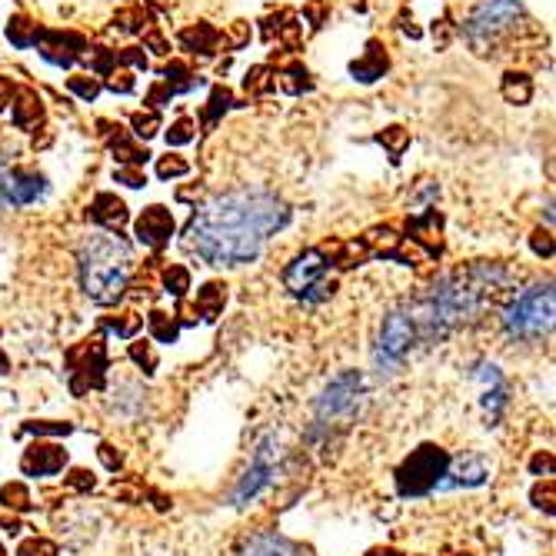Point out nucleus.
I'll list each match as a JSON object with an SVG mask.
<instances>
[{
	"instance_id": "5701e85b",
	"label": "nucleus",
	"mask_w": 556,
	"mask_h": 556,
	"mask_svg": "<svg viewBox=\"0 0 556 556\" xmlns=\"http://www.w3.org/2000/svg\"><path fill=\"white\" fill-rule=\"evenodd\" d=\"M147 330H150V337H154L157 343H177V337H180V320H177V313L150 310L147 313Z\"/></svg>"
},
{
	"instance_id": "f257e3e1",
	"label": "nucleus",
	"mask_w": 556,
	"mask_h": 556,
	"mask_svg": "<svg viewBox=\"0 0 556 556\" xmlns=\"http://www.w3.org/2000/svg\"><path fill=\"white\" fill-rule=\"evenodd\" d=\"M290 224V207L270 190H234L207 200L187 224V247L210 267L254 264L270 237Z\"/></svg>"
},
{
	"instance_id": "a19ab883",
	"label": "nucleus",
	"mask_w": 556,
	"mask_h": 556,
	"mask_svg": "<svg viewBox=\"0 0 556 556\" xmlns=\"http://www.w3.org/2000/svg\"><path fill=\"white\" fill-rule=\"evenodd\" d=\"M97 457H100V463H104V467L110 470V473H117L120 467H124V453H120L114 443H100L97 447Z\"/></svg>"
},
{
	"instance_id": "5fc2aeb1",
	"label": "nucleus",
	"mask_w": 556,
	"mask_h": 556,
	"mask_svg": "<svg viewBox=\"0 0 556 556\" xmlns=\"http://www.w3.org/2000/svg\"><path fill=\"white\" fill-rule=\"evenodd\" d=\"M0 553H4V550H0Z\"/></svg>"
},
{
	"instance_id": "c03bdc74",
	"label": "nucleus",
	"mask_w": 556,
	"mask_h": 556,
	"mask_svg": "<svg viewBox=\"0 0 556 556\" xmlns=\"http://www.w3.org/2000/svg\"><path fill=\"white\" fill-rule=\"evenodd\" d=\"M530 247H533V254H537V257H553V237H550V230H537V234L530 237Z\"/></svg>"
},
{
	"instance_id": "bb28decb",
	"label": "nucleus",
	"mask_w": 556,
	"mask_h": 556,
	"mask_svg": "<svg viewBox=\"0 0 556 556\" xmlns=\"http://www.w3.org/2000/svg\"><path fill=\"white\" fill-rule=\"evenodd\" d=\"M164 87L170 90V94H187V90L200 87V77H194L184 64H170L164 70Z\"/></svg>"
},
{
	"instance_id": "8fccbe9b",
	"label": "nucleus",
	"mask_w": 556,
	"mask_h": 556,
	"mask_svg": "<svg viewBox=\"0 0 556 556\" xmlns=\"http://www.w3.org/2000/svg\"><path fill=\"white\" fill-rule=\"evenodd\" d=\"M10 100H14V80L10 77H0V110H4Z\"/></svg>"
},
{
	"instance_id": "0eeeda50",
	"label": "nucleus",
	"mask_w": 556,
	"mask_h": 556,
	"mask_svg": "<svg viewBox=\"0 0 556 556\" xmlns=\"http://www.w3.org/2000/svg\"><path fill=\"white\" fill-rule=\"evenodd\" d=\"M67 370H70V393L74 397H87L90 390H104L107 387V343L104 333H94V337L80 340L77 347L67 350Z\"/></svg>"
},
{
	"instance_id": "72a5a7b5",
	"label": "nucleus",
	"mask_w": 556,
	"mask_h": 556,
	"mask_svg": "<svg viewBox=\"0 0 556 556\" xmlns=\"http://www.w3.org/2000/svg\"><path fill=\"white\" fill-rule=\"evenodd\" d=\"M184 174H190V164H187L184 157L167 154V157L157 160V177L160 180H174V177H184Z\"/></svg>"
},
{
	"instance_id": "ddd939ff",
	"label": "nucleus",
	"mask_w": 556,
	"mask_h": 556,
	"mask_svg": "<svg viewBox=\"0 0 556 556\" xmlns=\"http://www.w3.org/2000/svg\"><path fill=\"white\" fill-rule=\"evenodd\" d=\"M67 467V450L60 443H30L20 457V470L24 477H57Z\"/></svg>"
},
{
	"instance_id": "1a4fd4ad",
	"label": "nucleus",
	"mask_w": 556,
	"mask_h": 556,
	"mask_svg": "<svg viewBox=\"0 0 556 556\" xmlns=\"http://www.w3.org/2000/svg\"><path fill=\"white\" fill-rule=\"evenodd\" d=\"M280 460H283V443H280L277 433H267V437L257 443L254 460H250L247 473L240 477L237 490H234V503H237V507H247L250 500H257L260 493H264L270 483L277 480Z\"/></svg>"
},
{
	"instance_id": "6e6552de",
	"label": "nucleus",
	"mask_w": 556,
	"mask_h": 556,
	"mask_svg": "<svg viewBox=\"0 0 556 556\" xmlns=\"http://www.w3.org/2000/svg\"><path fill=\"white\" fill-rule=\"evenodd\" d=\"M523 17L520 0H483L467 20V40L480 54H487V47L497 44L500 34H507L510 27H517Z\"/></svg>"
},
{
	"instance_id": "f704fd0d",
	"label": "nucleus",
	"mask_w": 556,
	"mask_h": 556,
	"mask_svg": "<svg viewBox=\"0 0 556 556\" xmlns=\"http://www.w3.org/2000/svg\"><path fill=\"white\" fill-rule=\"evenodd\" d=\"M130 127H134V137L140 140H150L160 130V117L157 110H147V114H134L130 117Z\"/></svg>"
},
{
	"instance_id": "dca6fc26",
	"label": "nucleus",
	"mask_w": 556,
	"mask_h": 556,
	"mask_svg": "<svg viewBox=\"0 0 556 556\" xmlns=\"http://www.w3.org/2000/svg\"><path fill=\"white\" fill-rule=\"evenodd\" d=\"M490 477V467L487 460L477 457V453H470V457H463L457 467H447V473H443L440 487L443 490H453V487H483Z\"/></svg>"
},
{
	"instance_id": "09e8293b",
	"label": "nucleus",
	"mask_w": 556,
	"mask_h": 556,
	"mask_svg": "<svg viewBox=\"0 0 556 556\" xmlns=\"http://www.w3.org/2000/svg\"><path fill=\"white\" fill-rule=\"evenodd\" d=\"M530 467H533V473H537V477H553V457H550V453H537Z\"/></svg>"
},
{
	"instance_id": "de8ad7c7",
	"label": "nucleus",
	"mask_w": 556,
	"mask_h": 556,
	"mask_svg": "<svg viewBox=\"0 0 556 556\" xmlns=\"http://www.w3.org/2000/svg\"><path fill=\"white\" fill-rule=\"evenodd\" d=\"M533 503H537L540 510L553 513V480H547V493H543V487L537 483V490H533Z\"/></svg>"
},
{
	"instance_id": "e433bc0d",
	"label": "nucleus",
	"mask_w": 556,
	"mask_h": 556,
	"mask_svg": "<svg viewBox=\"0 0 556 556\" xmlns=\"http://www.w3.org/2000/svg\"><path fill=\"white\" fill-rule=\"evenodd\" d=\"M280 87L287 90V94H300V90H307L310 87L307 70H303L300 64H293L290 70H283V74H280Z\"/></svg>"
},
{
	"instance_id": "473e14b6",
	"label": "nucleus",
	"mask_w": 556,
	"mask_h": 556,
	"mask_svg": "<svg viewBox=\"0 0 556 556\" xmlns=\"http://www.w3.org/2000/svg\"><path fill=\"white\" fill-rule=\"evenodd\" d=\"M127 357L137 363L140 370L144 373H154L157 370V353H154V347H150V343H144V340H137V343H130V350H127Z\"/></svg>"
},
{
	"instance_id": "3c124183",
	"label": "nucleus",
	"mask_w": 556,
	"mask_h": 556,
	"mask_svg": "<svg viewBox=\"0 0 556 556\" xmlns=\"http://www.w3.org/2000/svg\"><path fill=\"white\" fill-rule=\"evenodd\" d=\"M367 556H403L400 550H393V547H373Z\"/></svg>"
},
{
	"instance_id": "37998d69",
	"label": "nucleus",
	"mask_w": 556,
	"mask_h": 556,
	"mask_svg": "<svg viewBox=\"0 0 556 556\" xmlns=\"http://www.w3.org/2000/svg\"><path fill=\"white\" fill-rule=\"evenodd\" d=\"M227 107H230V90L217 87L214 97H210V110H207V120H210V124H214V120H217L220 114H224Z\"/></svg>"
},
{
	"instance_id": "9d476101",
	"label": "nucleus",
	"mask_w": 556,
	"mask_h": 556,
	"mask_svg": "<svg viewBox=\"0 0 556 556\" xmlns=\"http://www.w3.org/2000/svg\"><path fill=\"white\" fill-rule=\"evenodd\" d=\"M417 343V330H413V320L407 317V310H393L387 313V320L380 323V337H377V360L380 373H393L407 360V353Z\"/></svg>"
},
{
	"instance_id": "cd10ccee",
	"label": "nucleus",
	"mask_w": 556,
	"mask_h": 556,
	"mask_svg": "<svg viewBox=\"0 0 556 556\" xmlns=\"http://www.w3.org/2000/svg\"><path fill=\"white\" fill-rule=\"evenodd\" d=\"M503 97L510 100V104H527V100L533 97V84L527 74H510L503 77Z\"/></svg>"
},
{
	"instance_id": "aec40b11",
	"label": "nucleus",
	"mask_w": 556,
	"mask_h": 556,
	"mask_svg": "<svg viewBox=\"0 0 556 556\" xmlns=\"http://www.w3.org/2000/svg\"><path fill=\"white\" fill-rule=\"evenodd\" d=\"M14 124L20 130H30V127H37L40 120H44V100H40L34 90L30 87H20L14 90Z\"/></svg>"
},
{
	"instance_id": "2f4dec72",
	"label": "nucleus",
	"mask_w": 556,
	"mask_h": 556,
	"mask_svg": "<svg viewBox=\"0 0 556 556\" xmlns=\"http://www.w3.org/2000/svg\"><path fill=\"white\" fill-rule=\"evenodd\" d=\"M0 503H4V507H10V510H30V493H27V487L24 483H7L4 490H0Z\"/></svg>"
},
{
	"instance_id": "4468645a",
	"label": "nucleus",
	"mask_w": 556,
	"mask_h": 556,
	"mask_svg": "<svg viewBox=\"0 0 556 556\" xmlns=\"http://www.w3.org/2000/svg\"><path fill=\"white\" fill-rule=\"evenodd\" d=\"M134 234H137L140 244L150 247V250L167 247L170 237H174V214H170L167 207H147L144 214L137 217Z\"/></svg>"
},
{
	"instance_id": "7c9ffc66",
	"label": "nucleus",
	"mask_w": 556,
	"mask_h": 556,
	"mask_svg": "<svg viewBox=\"0 0 556 556\" xmlns=\"http://www.w3.org/2000/svg\"><path fill=\"white\" fill-rule=\"evenodd\" d=\"M24 433H34V437H67L74 433V423H60V420H27Z\"/></svg>"
},
{
	"instance_id": "603ef678",
	"label": "nucleus",
	"mask_w": 556,
	"mask_h": 556,
	"mask_svg": "<svg viewBox=\"0 0 556 556\" xmlns=\"http://www.w3.org/2000/svg\"><path fill=\"white\" fill-rule=\"evenodd\" d=\"M10 370V360L4 357V350H0V373H7Z\"/></svg>"
},
{
	"instance_id": "f03ea898",
	"label": "nucleus",
	"mask_w": 556,
	"mask_h": 556,
	"mask_svg": "<svg viewBox=\"0 0 556 556\" xmlns=\"http://www.w3.org/2000/svg\"><path fill=\"white\" fill-rule=\"evenodd\" d=\"M80 283H84V293L100 307H110L124 297L130 267H134V254H130V244L120 234H90L80 244Z\"/></svg>"
},
{
	"instance_id": "a18cd8bd",
	"label": "nucleus",
	"mask_w": 556,
	"mask_h": 556,
	"mask_svg": "<svg viewBox=\"0 0 556 556\" xmlns=\"http://www.w3.org/2000/svg\"><path fill=\"white\" fill-rule=\"evenodd\" d=\"M117 180H120V184H127V187H134V190H140V187H144L147 184V177L144 174H140V170L137 167H120L117 170V174H114Z\"/></svg>"
},
{
	"instance_id": "f3484780",
	"label": "nucleus",
	"mask_w": 556,
	"mask_h": 556,
	"mask_svg": "<svg viewBox=\"0 0 556 556\" xmlns=\"http://www.w3.org/2000/svg\"><path fill=\"white\" fill-rule=\"evenodd\" d=\"M440 230H443V217H440V210H433V207H427L420 217L410 220V237H413V244H420L430 257H440V254H443Z\"/></svg>"
},
{
	"instance_id": "4be33fe9",
	"label": "nucleus",
	"mask_w": 556,
	"mask_h": 556,
	"mask_svg": "<svg viewBox=\"0 0 556 556\" xmlns=\"http://www.w3.org/2000/svg\"><path fill=\"white\" fill-rule=\"evenodd\" d=\"M224 303H227V287L214 280V283H207V287L197 293L194 313H197V317H204V320H217L220 313H224Z\"/></svg>"
},
{
	"instance_id": "58836bf2",
	"label": "nucleus",
	"mask_w": 556,
	"mask_h": 556,
	"mask_svg": "<svg viewBox=\"0 0 556 556\" xmlns=\"http://www.w3.org/2000/svg\"><path fill=\"white\" fill-rule=\"evenodd\" d=\"M67 87L74 90V94H77L80 100H87V104L100 94V80H97V77H84V74H80V77H70Z\"/></svg>"
},
{
	"instance_id": "b1692460",
	"label": "nucleus",
	"mask_w": 556,
	"mask_h": 556,
	"mask_svg": "<svg viewBox=\"0 0 556 556\" xmlns=\"http://www.w3.org/2000/svg\"><path fill=\"white\" fill-rule=\"evenodd\" d=\"M217 40H220V34L210 24H197V27H190V30L180 34V44H184L187 50H194V54H204V57L214 54Z\"/></svg>"
},
{
	"instance_id": "a878e982",
	"label": "nucleus",
	"mask_w": 556,
	"mask_h": 556,
	"mask_svg": "<svg viewBox=\"0 0 556 556\" xmlns=\"http://www.w3.org/2000/svg\"><path fill=\"white\" fill-rule=\"evenodd\" d=\"M37 34H40V27L34 24V20H27V17H14L7 24V37H10V44L20 47V50H27V47H34L37 44Z\"/></svg>"
},
{
	"instance_id": "6ab92c4d",
	"label": "nucleus",
	"mask_w": 556,
	"mask_h": 556,
	"mask_svg": "<svg viewBox=\"0 0 556 556\" xmlns=\"http://www.w3.org/2000/svg\"><path fill=\"white\" fill-rule=\"evenodd\" d=\"M237 556H303L297 543L277 537V533H257L244 543V550Z\"/></svg>"
},
{
	"instance_id": "39448f33",
	"label": "nucleus",
	"mask_w": 556,
	"mask_h": 556,
	"mask_svg": "<svg viewBox=\"0 0 556 556\" xmlns=\"http://www.w3.org/2000/svg\"><path fill=\"white\" fill-rule=\"evenodd\" d=\"M330 257L323 247H310L297 254L283 270V287H287L293 297L303 303H320L333 293V280H330Z\"/></svg>"
},
{
	"instance_id": "20e7f679",
	"label": "nucleus",
	"mask_w": 556,
	"mask_h": 556,
	"mask_svg": "<svg viewBox=\"0 0 556 556\" xmlns=\"http://www.w3.org/2000/svg\"><path fill=\"white\" fill-rule=\"evenodd\" d=\"M503 327L510 340H543L553 330V283H533L523 293L513 297V303L503 310Z\"/></svg>"
},
{
	"instance_id": "49530a36",
	"label": "nucleus",
	"mask_w": 556,
	"mask_h": 556,
	"mask_svg": "<svg viewBox=\"0 0 556 556\" xmlns=\"http://www.w3.org/2000/svg\"><path fill=\"white\" fill-rule=\"evenodd\" d=\"M117 60H120V64L137 67V70H147V57H144V50H140V47H127Z\"/></svg>"
},
{
	"instance_id": "423d86ee",
	"label": "nucleus",
	"mask_w": 556,
	"mask_h": 556,
	"mask_svg": "<svg viewBox=\"0 0 556 556\" xmlns=\"http://www.w3.org/2000/svg\"><path fill=\"white\" fill-rule=\"evenodd\" d=\"M450 467V453L437 443H423L397 467V493L400 497H427L440 487L443 473Z\"/></svg>"
},
{
	"instance_id": "f8f14e48",
	"label": "nucleus",
	"mask_w": 556,
	"mask_h": 556,
	"mask_svg": "<svg viewBox=\"0 0 556 556\" xmlns=\"http://www.w3.org/2000/svg\"><path fill=\"white\" fill-rule=\"evenodd\" d=\"M34 47L40 50V57L50 60V64L70 67L77 57H84L87 40L80 34H74V30H40Z\"/></svg>"
},
{
	"instance_id": "864d4df0",
	"label": "nucleus",
	"mask_w": 556,
	"mask_h": 556,
	"mask_svg": "<svg viewBox=\"0 0 556 556\" xmlns=\"http://www.w3.org/2000/svg\"><path fill=\"white\" fill-rule=\"evenodd\" d=\"M0 210H4V200H0Z\"/></svg>"
},
{
	"instance_id": "c756f323",
	"label": "nucleus",
	"mask_w": 556,
	"mask_h": 556,
	"mask_svg": "<svg viewBox=\"0 0 556 556\" xmlns=\"http://www.w3.org/2000/svg\"><path fill=\"white\" fill-rule=\"evenodd\" d=\"M164 290L170 293V297L184 300L187 290H190V270L180 267V264H170V267L164 270Z\"/></svg>"
},
{
	"instance_id": "c85d7f7f",
	"label": "nucleus",
	"mask_w": 556,
	"mask_h": 556,
	"mask_svg": "<svg viewBox=\"0 0 556 556\" xmlns=\"http://www.w3.org/2000/svg\"><path fill=\"white\" fill-rule=\"evenodd\" d=\"M144 327V317H137V313H120V317H104L100 320V330H110L117 333V337L130 340L134 333Z\"/></svg>"
},
{
	"instance_id": "a211bd4d",
	"label": "nucleus",
	"mask_w": 556,
	"mask_h": 556,
	"mask_svg": "<svg viewBox=\"0 0 556 556\" xmlns=\"http://www.w3.org/2000/svg\"><path fill=\"white\" fill-rule=\"evenodd\" d=\"M87 214H90V220H94V224L110 230V234H120V227H124L127 220H130L127 204L120 197H114V194H97Z\"/></svg>"
},
{
	"instance_id": "7ed1b4c3",
	"label": "nucleus",
	"mask_w": 556,
	"mask_h": 556,
	"mask_svg": "<svg viewBox=\"0 0 556 556\" xmlns=\"http://www.w3.org/2000/svg\"><path fill=\"white\" fill-rule=\"evenodd\" d=\"M363 393H367V383H363L360 370L337 373L317 397V407H313V427L307 437L313 443H320V447L337 443L340 433H347L353 427V420H357V413L363 407Z\"/></svg>"
},
{
	"instance_id": "9b49d317",
	"label": "nucleus",
	"mask_w": 556,
	"mask_h": 556,
	"mask_svg": "<svg viewBox=\"0 0 556 556\" xmlns=\"http://www.w3.org/2000/svg\"><path fill=\"white\" fill-rule=\"evenodd\" d=\"M47 194V180L34 174V170H0V197L10 200L14 207H30Z\"/></svg>"
},
{
	"instance_id": "79ce46f5",
	"label": "nucleus",
	"mask_w": 556,
	"mask_h": 556,
	"mask_svg": "<svg viewBox=\"0 0 556 556\" xmlns=\"http://www.w3.org/2000/svg\"><path fill=\"white\" fill-rule=\"evenodd\" d=\"M64 483H67L70 490L90 493V490H94V483H97V480H94V473H90V470H80V467H77V470H70V473H67V480H64Z\"/></svg>"
},
{
	"instance_id": "ea45409f",
	"label": "nucleus",
	"mask_w": 556,
	"mask_h": 556,
	"mask_svg": "<svg viewBox=\"0 0 556 556\" xmlns=\"http://www.w3.org/2000/svg\"><path fill=\"white\" fill-rule=\"evenodd\" d=\"M197 134H194V120H177L174 127L167 130V144H174V147H184V144H190V140H194Z\"/></svg>"
},
{
	"instance_id": "c9c22d12",
	"label": "nucleus",
	"mask_w": 556,
	"mask_h": 556,
	"mask_svg": "<svg viewBox=\"0 0 556 556\" xmlns=\"http://www.w3.org/2000/svg\"><path fill=\"white\" fill-rule=\"evenodd\" d=\"M377 140L390 150V157H393V160H400L403 147L410 144V134H407V130H403V127H390V130H383V134H380Z\"/></svg>"
},
{
	"instance_id": "412c9836",
	"label": "nucleus",
	"mask_w": 556,
	"mask_h": 556,
	"mask_svg": "<svg viewBox=\"0 0 556 556\" xmlns=\"http://www.w3.org/2000/svg\"><path fill=\"white\" fill-rule=\"evenodd\" d=\"M383 70H387V54L380 50L377 40H370L367 57H360V60H353V64H350V74L357 80H363V84H370V80L383 77Z\"/></svg>"
},
{
	"instance_id": "4c0bfd02",
	"label": "nucleus",
	"mask_w": 556,
	"mask_h": 556,
	"mask_svg": "<svg viewBox=\"0 0 556 556\" xmlns=\"http://www.w3.org/2000/svg\"><path fill=\"white\" fill-rule=\"evenodd\" d=\"M17 556H60L57 543H50L44 537H34V540H24L17 547Z\"/></svg>"
},
{
	"instance_id": "393cba45",
	"label": "nucleus",
	"mask_w": 556,
	"mask_h": 556,
	"mask_svg": "<svg viewBox=\"0 0 556 556\" xmlns=\"http://www.w3.org/2000/svg\"><path fill=\"white\" fill-rule=\"evenodd\" d=\"M114 130H117V134L110 137V150H114V157L120 160V164H134V167L144 164V160L150 157L147 150H144V147H137V144H130L127 134H124V130H120V127H114Z\"/></svg>"
},
{
	"instance_id": "2eb2a0df",
	"label": "nucleus",
	"mask_w": 556,
	"mask_h": 556,
	"mask_svg": "<svg viewBox=\"0 0 556 556\" xmlns=\"http://www.w3.org/2000/svg\"><path fill=\"white\" fill-rule=\"evenodd\" d=\"M477 377L487 383V390H483V410H487V427L490 423H497L500 417H503V410H507V403H510V397H507V383H503V377H500V370L493 367V363H483V367L477 370Z\"/></svg>"
}]
</instances>
